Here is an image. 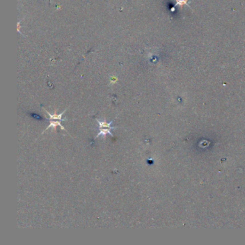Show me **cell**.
Here are the masks:
<instances>
[{"label":"cell","instance_id":"7a4b0ae2","mask_svg":"<svg viewBox=\"0 0 245 245\" xmlns=\"http://www.w3.org/2000/svg\"><path fill=\"white\" fill-rule=\"evenodd\" d=\"M99 130H100V132L98 133L97 135H96V137L95 138L96 139V138H99V137H100V136H102L103 138H106V134H110L111 137H114V136H113V134L111 132V129H109V128H108V129L101 128V129H99Z\"/></svg>","mask_w":245,"mask_h":245},{"label":"cell","instance_id":"3957f363","mask_svg":"<svg viewBox=\"0 0 245 245\" xmlns=\"http://www.w3.org/2000/svg\"><path fill=\"white\" fill-rule=\"evenodd\" d=\"M96 121H97V122L99 123V129H101V128H106V127H107V128H109L111 129V130H115L117 127H111V124H112L113 121H111L109 123H107L106 122V121H100L99 120H98L97 119H96Z\"/></svg>","mask_w":245,"mask_h":245},{"label":"cell","instance_id":"5b68a950","mask_svg":"<svg viewBox=\"0 0 245 245\" xmlns=\"http://www.w3.org/2000/svg\"><path fill=\"white\" fill-rule=\"evenodd\" d=\"M176 6H180L181 7L183 6V5H187V2H188V0H176Z\"/></svg>","mask_w":245,"mask_h":245},{"label":"cell","instance_id":"6da1fadb","mask_svg":"<svg viewBox=\"0 0 245 245\" xmlns=\"http://www.w3.org/2000/svg\"><path fill=\"white\" fill-rule=\"evenodd\" d=\"M45 111H46V113H47V114H48L49 116H50V119H48L49 120H60V121H65V119H62V115L65 113V111H66V109L64 110L63 111L62 113H61L60 114H56V113H54L53 114H51L50 113H49L48 111H47L46 109H45Z\"/></svg>","mask_w":245,"mask_h":245},{"label":"cell","instance_id":"8992f818","mask_svg":"<svg viewBox=\"0 0 245 245\" xmlns=\"http://www.w3.org/2000/svg\"><path fill=\"white\" fill-rule=\"evenodd\" d=\"M33 116L35 117V118H37V119H43V118H42V117H40L39 116L36 115V114H33Z\"/></svg>","mask_w":245,"mask_h":245},{"label":"cell","instance_id":"277c9868","mask_svg":"<svg viewBox=\"0 0 245 245\" xmlns=\"http://www.w3.org/2000/svg\"><path fill=\"white\" fill-rule=\"evenodd\" d=\"M50 125H49L48 127H47V128L45 129V130H48V129L50 128V127H53V129H55V127H58V126H60V127H61V128L62 129V130H65V129L64 128L63 126H62V124H61V122H60L59 121H54V120H50Z\"/></svg>","mask_w":245,"mask_h":245}]
</instances>
